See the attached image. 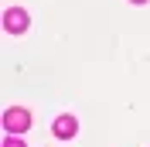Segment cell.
Masks as SVG:
<instances>
[{"label": "cell", "instance_id": "obj_1", "mask_svg": "<svg viewBox=\"0 0 150 147\" xmlns=\"http://www.w3.org/2000/svg\"><path fill=\"white\" fill-rule=\"evenodd\" d=\"M4 127H7V133H28L31 130V113L21 110V106H10L4 113Z\"/></svg>", "mask_w": 150, "mask_h": 147}, {"label": "cell", "instance_id": "obj_2", "mask_svg": "<svg viewBox=\"0 0 150 147\" xmlns=\"http://www.w3.org/2000/svg\"><path fill=\"white\" fill-rule=\"evenodd\" d=\"M4 28H7L10 34H21V31H28V28H31V17H28V10H21V7H10L7 14H4Z\"/></svg>", "mask_w": 150, "mask_h": 147}, {"label": "cell", "instance_id": "obj_3", "mask_svg": "<svg viewBox=\"0 0 150 147\" xmlns=\"http://www.w3.org/2000/svg\"><path fill=\"white\" fill-rule=\"evenodd\" d=\"M75 130H79V120H75V116H68V113H65V116H58L55 123H51V133H55L58 140L75 137Z\"/></svg>", "mask_w": 150, "mask_h": 147}, {"label": "cell", "instance_id": "obj_4", "mask_svg": "<svg viewBox=\"0 0 150 147\" xmlns=\"http://www.w3.org/2000/svg\"><path fill=\"white\" fill-rule=\"evenodd\" d=\"M4 147H24V140H21V137H7V140H4Z\"/></svg>", "mask_w": 150, "mask_h": 147}, {"label": "cell", "instance_id": "obj_5", "mask_svg": "<svg viewBox=\"0 0 150 147\" xmlns=\"http://www.w3.org/2000/svg\"><path fill=\"white\" fill-rule=\"evenodd\" d=\"M130 4H147V0H130Z\"/></svg>", "mask_w": 150, "mask_h": 147}]
</instances>
